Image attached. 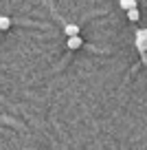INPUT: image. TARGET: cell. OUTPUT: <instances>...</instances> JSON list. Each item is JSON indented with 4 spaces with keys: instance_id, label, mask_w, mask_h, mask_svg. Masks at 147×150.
<instances>
[{
    "instance_id": "obj_1",
    "label": "cell",
    "mask_w": 147,
    "mask_h": 150,
    "mask_svg": "<svg viewBox=\"0 0 147 150\" xmlns=\"http://www.w3.org/2000/svg\"><path fill=\"white\" fill-rule=\"evenodd\" d=\"M66 47H68V51H77V49L83 47V40H81L79 35H70L68 42H66Z\"/></svg>"
},
{
    "instance_id": "obj_2",
    "label": "cell",
    "mask_w": 147,
    "mask_h": 150,
    "mask_svg": "<svg viewBox=\"0 0 147 150\" xmlns=\"http://www.w3.org/2000/svg\"><path fill=\"white\" fill-rule=\"evenodd\" d=\"M64 33L66 35H79V24H75V22H66L64 24Z\"/></svg>"
},
{
    "instance_id": "obj_3",
    "label": "cell",
    "mask_w": 147,
    "mask_h": 150,
    "mask_svg": "<svg viewBox=\"0 0 147 150\" xmlns=\"http://www.w3.org/2000/svg\"><path fill=\"white\" fill-rule=\"evenodd\" d=\"M11 27V18L9 16H0V31H7Z\"/></svg>"
},
{
    "instance_id": "obj_4",
    "label": "cell",
    "mask_w": 147,
    "mask_h": 150,
    "mask_svg": "<svg viewBox=\"0 0 147 150\" xmlns=\"http://www.w3.org/2000/svg\"><path fill=\"white\" fill-rule=\"evenodd\" d=\"M119 5L123 7L125 11H127V9H134V7H136L138 2H136V0H119Z\"/></svg>"
},
{
    "instance_id": "obj_5",
    "label": "cell",
    "mask_w": 147,
    "mask_h": 150,
    "mask_svg": "<svg viewBox=\"0 0 147 150\" xmlns=\"http://www.w3.org/2000/svg\"><path fill=\"white\" fill-rule=\"evenodd\" d=\"M127 18L132 20V22H136L138 18H141V13H138V9L134 7V9H127Z\"/></svg>"
},
{
    "instance_id": "obj_6",
    "label": "cell",
    "mask_w": 147,
    "mask_h": 150,
    "mask_svg": "<svg viewBox=\"0 0 147 150\" xmlns=\"http://www.w3.org/2000/svg\"><path fill=\"white\" fill-rule=\"evenodd\" d=\"M136 42H147V31L145 29H138L136 31Z\"/></svg>"
}]
</instances>
